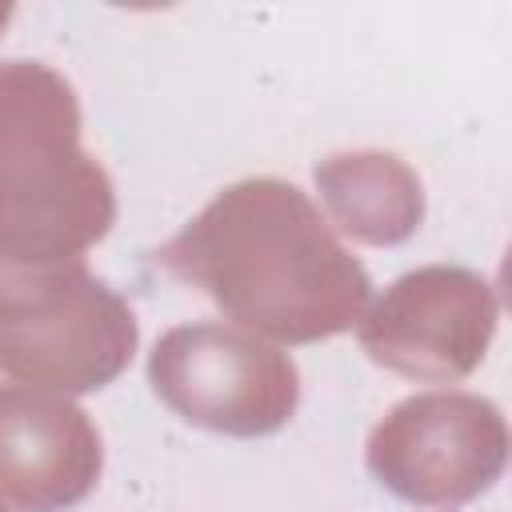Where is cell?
I'll return each instance as SVG.
<instances>
[{"instance_id":"4","label":"cell","mask_w":512,"mask_h":512,"mask_svg":"<svg viewBox=\"0 0 512 512\" xmlns=\"http://www.w3.org/2000/svg\"><path fill=\"white\" fill-rule=\"evenodd\" d=\"M152 392L188 424L224 436H268L300 404L296 360L224 320L168 328L148 352Z\"/></svg>"},{"instance_id":"6","label":"cell","mask_w":512,"mask_h":512,"mask_svg":"<svg viewBox=\"0 0 512 512\" xmlns=\"http://www.w3.org/2000/svg\"><path fill=\"white\" fill-rule=\"evenodd\" d=\"M496 288L460 264L404 272L356 320L360 348L416 384H456L480 368L496 336Z\"/></svg>"},{"instance_id":"10","label":"cell","mask_w":512,"mask_h":512,"mask_svg":"<svg viewBox=\"0 0 512 512\" xmlns=\"http://www.w3.org/2000/svg\"><path fill=\"white\" fill-rule=\"evenodd\" d=\"M0 512H8V508H4V500H0Z\"/></svg>"},{"instance_id":"5","label":"cell","mask_w":512,"mask_h":512,"mask_svg":"<svg viewBox=\"0 0 512 512\" xmlns=\"http://www.w3.org/2000/svg\"><path fill=\"white\" fill-rule=\"evenodd\" d=\"M364 460L400 500L452 508L500 480L508 464V424L488 396L420 392L372 428Z\"/></svg>"},{"instance_id":"7","label":"cell","mask_w":512,"mask_h":512,"mask_svg":"<svg viewBox=\"0 0 512 512\" xmlns=\"http://www.w3.org/2000/svg\"><path fill=\"white\" fill-rule=\"evenodd\" d=\"M104 468L92 416L60 392L0 384V500L16 512L80 504Z\"/></svg>"},{"instance_id":"9","label":"cell","mask_w":512,"mask_h":512,"mask_svg":"<svg viewBox=\"0 0 512 512\" xmlns=\"http://www.w3.org/2000/svg\"><path fill=\"white\" fill-rule=\"evenodd\" d=\"M8 20H12V4H0V32H4Z\"/></svg>"},{"instance_id":"1","label":"cell","mask_w":512,"mask_h":512,"mask_svg":"<svg viewBox=\"0 0 512 512\" xmlns=\"http://www.w3.org/2000/svg\"><path fill=\"white\" fill-rule=\"evenodd\" d=\"M156 264L272 344L340 336L372 300L364 264L320 208L280 176H248L216 192L160 244Z\"/></svg>"},{"instance_id":"8","label":"cell","mask_w":512,"mask_h":512,"mask_svg":"<svg viewBox=\"0 0 512 512\" xmlns=\"http://www.w3.org/2000/svg\"><path fill=\"white\" fill-rule=\"evenodd\" d=\"M316 188L328 220L360 244H400L424 220V184L396 152H336L316 164Z\"/></svg>"},{"instance_id":"3","label":"cell","mask_w":512,"mask_h":512,"mask_svg":"<svg viewBox=\"0 0 512 512\" xmlns=\"http://www.w3.org/2000/svg\"><path fill=\"white\" fill-rule=\"evenodd\" d=\"M140 328L124 296H116L84 260L20 264L0 256V372L60 396L112 384Z\"/></svg>"},{"instance_id":"2","label":"cell","mask_w":512,"mask_h":512,"mask_svg":"<svg viewBox=\"0 0 512 512\" xmlns=\"http://www.w3.org/2000/svg\"><path fill=\"white\" fill-rule=\"evenodd\" d=\"M116 224L104 164L80 144L72 84L40 60L0 64V256L84 260Z\"/></svg>"}]
</instances>
